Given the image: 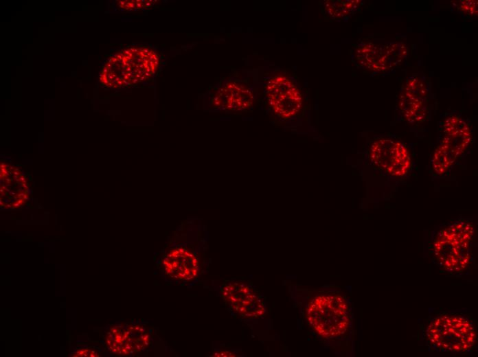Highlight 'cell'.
Segmentation results:
<instances>
[{"mask_svg":"<svg viewBox=\"0 0 478 357\" xmlns=\"http://www.w3.org/2000/svg\"><path fill=\"white\" fill-rule=\"evenodd\" d=\"M426 343L435 351L467 354L475 349L477 333L475 321L457 312L433 316L424 330Z\"/></svg>","mask_w":478,"mask_h":357,"instance_id":"cell-2","label":"cell"},{"mask_svg":"<svg viewBox=\"0 0 478 357\" xmlns=\"http://www.w3.org/2000/svg\"><path fill=\"white\" fill-rule=\"evenodd\" d=\"M17 203L20 205V204H22L23 203V200H19V201Z\"/></svg>","mask_w":478,"mask_h":357,"instance_id":"cell-16","label":"cell"},{"mask_svg":"<svg viewBox=\"0 0 478 357\" xmlns=\"http://www.w3.org/2000/svg\"><path fill=\"white\" fill-rule=\"evenodd\" d=\"M166 274L176 280L190 281L198 273V260L190 251L185 248L171 250L163 259Z\"/></svg>","mask_w":478,"mask_h":357,"instance_id":"cell-10","label":"cell"},{"mask_svg":"<svg viewBox=\"0 0 478 357\" xmlns=\"http://www.w3.org/2000/svg\"><path fill=\"white\" fill-rule=\"evenodd\" d=\"M253 102V95L245 84L230 81L220 87L214 94L212 102L216 108L234 111L249 108Z\"/></svg>","mask_w":478,"mask_h":357,"instance_id":"cell-11","label":"cell"},{"mask_svg":"<svg viewBox=\"0 0 478 357\" xmlns=\"http://www.w3.org/2000/svg\"><path fill=\"white\" fill-rule=\"evenodd\" d=\"M96 355H93V353L90 354L89 356L95 357Z\"/></svg>","mask_w":478,"mask_h":357,"instance_id":"cell-18","label":"cell"},{"mask_svg":"<svg viewBox=\"0 0 478 357\" xmlns=\"http://www.w3.org/2000/svg\"><path fill=\"white\" fill-rule=\"evenodd\" d=\"M441 126V137L430 160L433 177L447 175L468 150L473 141L469 124L459 115L448 116Z\"/></svg>","mask_w":478,"mask_h":357,"instance_id":"cell-4","label":"cell"},{"mask_svg":"<svg viewBox=\"0 0 478 357\" xmlns=\"http://www.w3.org/2000/svg\"><path fill=\"white\" fill-rule=\"evenodd\" d=\"M19 179V181H21L25 183V179L24 177H20Z\"/></svg>","mask_w":478,"mask_h":357,"instance_id":"cell-15","label":"cell"},{"mask_svg":"<svg viewBox=\"0 0 478 357\" xmlns=\"http://www.w3.org/2000/svg\"><path fill=\"white\" fill-rule=\"evenodd\" d=\"M87 352H88V349L78 351V352H77V354H78L77 356H83L84 354L86 353Z\"/></svg>","mask_w":478,"mask_h":357,"instance_id":"cell-14","label":"cell"},{"mask_svg":"<svg viewBox=\"0 0 478 357\" xmlns=\"http://www.w3.org/2000/svg\"><path fill=\"white\" fill-rule=\"evenodd\" d=\"M407 54V47L402 43L368 42L358 47L355 56L356 62L361 66L379 72L394 68Z\"/></svg>","mask_w":478,"mask_h":357,"instance_id":"cell-7","label":"cell"},{"mask_svg":"<svg viewBox=\"0 0 478 357\" xmlns=\"http://www.w3.org/2000/svg\"><path fill=\"white\" fill-rule=\"evenodd\" d=\"M308 324L320 337L339 339L352 327V312L347 299L338 292L326 291L314 297L306 308Z\"/></svg>","mask_w":478,"mask_h":357,"instance_id":"cell-3","label":"cell"},{"mask_svg":"<svg viewBox=\"0 0 478 357\" xmlns=\"http://www.w3.org/2000/svg\"><path fill=\"white\" fill-rule=\"evenodd\" d=\"M457 8L466 16L473 17L477 16V1H460L457 3Z\"/></svg>","mask_w":478,"mask_h":357,"instance_id":"cell-13","label":"cell"},{"mask_svg":"<svg viewBox=\"0 0 478 357\" xmlns=\"http://www.w3.org/2000/svg\"><path fill=\"white\" fill-rule=\"evenodd\" d=\"M428 97L425 82L418 76L408 78L398 99V109L403 118L411 124L426 120L429 114Z\"/></svg>","mask_w":478,"mask_h":357,"instance_id":"cell-9","label":"cell"},{"mask_svg":"<svg viewBox=\"0 0 478 357\" xmlns=\"http://www.w3.org/2000/svg\"><path fill=\"white\" fill-rule=\"evenodd\" d=\"M20 205L18 203L13 204V206L19 207Z\"/></svg>","mask_w":478,"mask_h":357,"instance_id":"cell-17","label":"cell"},{"mask_svg":"<svg viewBox=\"0 0 478 357\" xmlns=\"http://www.w3.org/2000/svg\"><path fill=\"white\" fill-rule=\"evenodd\" d=\"M221 295L230 309L245 318H258L265 313L264 301L259 292L241 281L225 283Z\"/></svg>","mask_w":478,"mask_h":357,"instance_id":"cell-8","label":"cell"},{"mask_svg":"<svg viewBox=\"0 0 478 357\" xmlns=\"http://www.w3.org/2000/svg\"><path fill=\"white\" fill-rule=\"evenodd\" d=\"M475 227L471 219L449 221L433 233L429 244L432 261L444 272L464 274L473 264Z\"/></svg>","mask_w":478,"mask_h":357,"instance_id":"cell-1","label":"cell"},{"mask_svg":"<svg viewBox=\"0 0 478 357\" xmlns=\"http://www.w3.org/2000/svg\"><path fill=\"white\" fill-rule=\"evenodd\" d=\"M267 101L272 111L279 117L295 116L303 105V95L297 84L284 75L272 77L266 88Z\"/></svg>","mask_w":478,"mask_h":357,"instance_id":"cell-6","label":"cell"},{"mask_svg":"<svg viewBox=\"0 0 478 357\" xmlns=\"http://www.w3.org/2000/svg\"><path fill=\"white\" fill-rule=\"evenodd\" d=\"M358 0L326 1L325 10L333 19H342L353 14L360 7Z\"/></svg>","mask_w":478,"mask_h":357,"instance_id":"cell-12","label":"cell"},{"mask_svg":"<svg viewBox=\"0 0 478 357\" xmlns=\"http://www.w3.org/2000/svg\"><path fill=\"white\" fill-rule=\"evenodd\" d=\"M368 157L374 168L394 178L405 177L412 169L409 152L405 144L398 140L381 138L374 141L369 147Z\"/></svg>","mask_w":478,"mask_h":357,"instance_id":"cell-5","label":"cell"}]
</instances>
